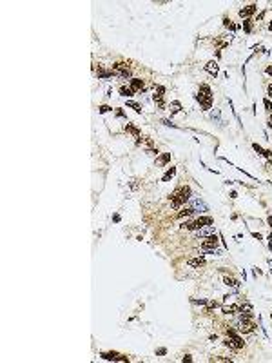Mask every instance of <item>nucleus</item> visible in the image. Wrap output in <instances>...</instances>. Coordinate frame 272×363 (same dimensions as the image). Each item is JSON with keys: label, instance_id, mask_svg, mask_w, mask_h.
<instances>
[{"label": "nucleus", "instance_id": "obj_12", "mask_svg": "<svg viewBox=\"0 0 272 363\" xmlns=\"http://www.w3.org/2000/svg\"><path fill=\"white\" fill-rule=\"evenodd\" d=\"M189 265H191V267H201V265H205V258H203V256H200V258H191V260H189Z\"/></svg>", "mask_w": 272, "mask_h": 363}, {"label": "nucleus", "instance_id": "obj_17", "mask_svg": "<svg viewBox=\"0 0 272 363\" xmlns=\"http://www.w3.org/2000/svg\"><path fill=\"white\" fill-rule=\"evenodd\" d=\"M169 160H171V152H165V154H161V156L158 158V164H160V165H165Z\"/></svg>", "mask_w": 272, "mask_h": 363}, {"label": "nucleus", "instance_id": "obj_30", "mask_svg": "<svg viewBox=\"0 0 272 363\" xmlns=\"http://www.w3.org/2000/svg\"><path fill=\"white\" fill-rule=\"evenodd\" d=\"M165 352H167L165 349H158V350H156V354H158V356H163V354H165Z\"/></svg>", "mask_w": 272, "mask_h": 363}, {"label": "nucleus", "instance_id": "obj_32", "mask_svg": "<svg viewBox=\"0 0 272 363\" xmlns=\"http://www.w3.org/2000/svg\"><path fill=\"white\" fill-rule=\"evenodd\" d=\"M267 169H272V160H268V162H267Z\"/></svg>", "mask_w": 272, "mask_h": 363}, {"label": "nucleus", "instance_id": "obj_28", "mask_svg": "<svg viewBox=\"0 0 272 363\" xmlns=\"http://www.w3.org/2000/svg\"><path fill=\"white\" fill-rule=\"evenodd\" d=\"M265 158H268V160H272V151L270 149H265V154H263Z\"/></svg>", "mask_w": 272, "mask_h": 363}, {"label": "nucleus", "instance_id": "obj_5", "mask_svg": "<svg viewBox=\"0 0 272 363\" xmlns=\"http://www.w3.org/2000/svg\"><path fill=\"white\" fill-rule=\"evenodd\" d=\"M216 247H218V238H216V234H212V236H209L207 240L201 241V249H203V251H214Z\"/></svg>", "mask_w": 272, "mask_h": 363}, {"label": "nucleus", "instance_id": "obj_4", "mask_svg": "<svg viewBox=\"0 0 272 363\" xmlns=\"http://www.w3.org/2000/svg\"><path fill=\"white\" fill-rule=\"evenodd\" d=\"M225 345L231 347V349H234V350H240V349H243L245 343H243V340H241L240 336H236V332H234V334H229V336H227Z\"/></svg>", "mask_w": 272, "mask_h": 363}, {"label": "nucleus", "instance_id": "obj_16", "mask_svg": "<svg viewBox=\"0 0 272 363\" xmlns=\"http://www.w3.org/2000/svg\"><path fill=\"white\" fill-rule=\"evenodd\" d=\"M174 174H176V169H174V167H171V169H169V171H167L165 174L161 176V182H169V180H171V178H173Z\"/></svg>", "mask_w": 272, "mask_h": 363}, {"label": "nucleus", "instance_id": "obj_34", "mask_svg": "<svg viewBox=\"0 0 272 363\" xmlns=\"http://www.w3.org/2000/svg\"><path fill=\"white\" fill-rule=\"evenodd\" d=\"M267 222H268V225L272 227V216H268V218H267Z\"/></svg>", "mask_w": 272, "mask_h": 363}, {"label": "nucleus", "instance_id": "obj_26", "mask_svg": "<svg viewBox=\"0 0 272 363\" xmlns=\"http://www.w3.org/2000/svg\"><path fill=\"white\" fill-rule=\"evenodd\" d=\"M252 147H254V151H256V152H258V154H265V149H261V147H259V145H258V143H254V145H252Z\"/></svg>", "mask_w": 272, "mask_h": 363}, {"label": "nucleus", "instance_id": "obj_31", "mask_svg": "<svg viewBox=\"0 0 272 363\" xmlns=\"http://www.w3.org/2000/svg\"><path fill=\"white\" fill-rule=\"evenodd\" d=\"M185 361H187V363H191V361H192V358L187 354V356H183V363H185Z\"/></svg>", "mask_w": 272, "mask_h": 363}, {"label": "nucleus", "instance_id": "obj_3", "mask_svg": "<svg viewBox=\"0 0 272 363\" xmlns=\"http://www.w3.org/2000/svg\"><path fill=\"white\" fill-rule=\"evenodd\" d=\"M212 223H214V220H212L210 216H201V218H198V220H194V222L183 223V227L189 229V231H200L201 227H207V225H212Z\"/></svg>", "mask_w": 272, "mask_h": 363}, {"label": "nucleus", "instance_id": "obj_10", "mask_svg": "<svg viewBox=\"0 0 272 363\" xmlns=\"http://www.w3.org/2000/svg\"><path fill=\"white\" fill-rule=\"evenodd\" d=\"M196 234H198V236H201V238H209V236H212V234H214V225L201 227L200 231H196Z\"/></svg>", "mask_w": 272, "mask_h": 363}, {"label": "nucleus", "instance_id": "obj_21", "mask_svg": "<svg viewBox=\"0 0 272 363\" xmlns=\"http://www.w3.org/2000/svg\"><path fill=\"white\" fill-rule=\"evenodd\" d=\"M127 106H129V107H131V109H134V111H136V113H142V109H140V106H138V103H136V102H127Z\"/></svg>", "mask_w": 272, "mask_h": 363}, {"label": "nucleus", "instance_id": "obj_37", "mask_svg": "<svg viewBox=\"0 0 272 363\" xmlns=\"http://www.w3.org/2000/svg\"><path fill=\"white\" fill-rule=\"evenodd\" d=\"M268 29H272V22H270V24H268Z\"/></svg>", "mask_w": 272, "mask_h": 363}, {"label": "nucleus", "instance_id": "obj_24", "mask_svg": "<svg viewBox=\"0 0 272 363\" xmlns=\"http://www.w3.org/2000/svg\"><path fill=\"white\" fill-rule=\"evenodd\" d=\"M223 24H225V26H227L229 29H238V26H234V24H232V22H231L229 18H225V20H223Z\"/></svg>", "mask_w": 272, "mask_h": 363}, {"label": "nucleus", "instance_id": "obj_7", "mask_svg": "<svg viewBox=\"0 0 272 363\" xmlns=\"http://www.w3.org/2000/svg\"><path fill=\"white\" fill-rule=\"evenodd\" d=\"M102 358L103 359H109V361H127L125 356H120L118 352H102Z\"/></svg>", "mask_w": 272, "mask_h": 363}, {"label": "nucleus", "instance_id": "obj_9", "mask_svg": "<svg viewBox=\"0 0 272 363\" xmlns=\"http://www.w3.org/2000/svg\"><path fill=\"white\" fill-rule=\"evenodd\" d=\"M163 91H165V89H163L161 85H158V87H156V94H154V102L158 103V107H163V106H165V103H163Z\"/></svg>", "mask_w": 272, "mask_h": 363}, {"label": "nucleus", "instance_id": "obj_14", "mask_svg": "<svg viewBox=\"0 0 272 363\" xmlns=\"http://www.w3.org/2000/svg\"><path fill=\"white\" fill-rule=\"evenodd\" d=\"M131 89H133V91H142V89H143V82H142L140 78H133V80H131Z\"/></svg>", "mask_w": 272, "mask_h": 363}, {"label": "nucleus", "instance_id": "obj_35", "mask_svg": "<svg viewBox=\"0 0 272 363\" xmlns=\"http://www.w3.org/2000/svg\"><path fill=\"white\" fill-rule=\"evenodd\" d=\"M268 94H270V96H272V84H270V85H268Z\"/></svg>", "mask_w": 272, "mask_h": 363}, {"label": "nucleus", "instance_id": "obj_13", "mask_svg": "<svg viewBox=\"0 0 272 363\" xmlns=\"http://www.w3.org/2000/svg\"><path fill=\"white\" fill-rule=\"evenodd\" d=\"M205 71L216 76V75H218V71H220V67H218V64H216V62H209V64L205 66Z\"/></svg>", "mask_w": 272, "mask_h": 363}, {"label": "nucleus", "instance_id": "obj_22", "mask_svg": "<svg viewBox=\"0 0 272 363\" xmlns=\"http://www.w3.org/2000/svg\"><path fill=\"white\" fill-rule=\"evenodd\" d=\"M192 213H194V209H192V207H191V209H185V211H182V213H180V218H183V216H191Z\"/></svg>", "mask_w": 272, "mask_h": 363}, {"label": "nucleus", "instance_id": "obj_25", "mask_svg": "<svg viewBox=\"0 0 272 363\" xmlns=\"http://www.w3.org/2000/svg\"><path fill=\"white\" fill-rule=\"evenodd\" d=\"M125 131H129V133H133V134H136V136H138V129H136L134 125H127V127H125Z\"/></svg>", "mask_w": 272, "mask_h": 363}, {"label": "nucleus", "instance_id": "obj_27", "mask_svg": "<svg viewBox=\"0 0 272 363\" xmlns=\"http://www.w3.org/2000/svg\"><path fill=\"white\" fill-rule=\"evenodd\" d=\"M243 27H245V31L249 33V31L252 29V26H250V20H245V22H243Z\"/></svg>", "mask_w": 272, "mask_h": 363}, {"label": "nucleus", "instance_id": "obj_33", "mask_svg": "<svg viewBox=\"0 0 272 363\" xmlns=\"http://www.w3.org/2000/svg\"><path fill=\"white\" fill-rule=\"evenodd\" d=\"M267 75H270V76H272V66H270V67H267Z\"/></svg>", "mask_w": 272, "mask_h": 363}, {"label": "nucleus", "instance_id": "obj_19", "mask_svg": "<svg viewBox=\"0 0 272 363\" xmlns=\"http://www.w3.org/2000/svg\"><path fill=\"white\" fill-rule=\"evenodd\" d=\"M133 93H134V91H133L131 87H125V85H124V87H120V94H122V96H131Z\"/></svg>", "mask_w": 272, "mask_h": 363}, {"label": "nucleus", "instance_id": "obj_6", "mask_svg": "<svg viewBox=\"0 0 272 363\" xmlns=\"http://www.w3.org/2000/svg\"><path fill=\"white\" fill-rule=\"evenodd\" d=\"M115 71L116 73H120L124 78H127V76H131V67H127V64H124V62H118V64H115Z\"/></svg>", "mask_w": 272, "mask_h": 363}, {"label": "nucleus", "instance_id": "obj_8", "mask_svg": "<svg viewBox=\"0 0 272 363\" xmlns=\"http://www.w3.org/2000/svg\"><path fill=\"white\" fill-rule=\"evenodd\" d=\"M256 4H250V6H247V8H243V9H240V17L241 18H249L250 15H254L256 13Z\"/></svg>", "mask_w": 272, "mask_h": 363}, {"label": "nucleus", "instance_id": "obj_15", "mask_svg": "<svg viewBox=\"0 0 272 363\" xmlns=\"http://www.w3.org/2000/svg\"><path fill=\"white\" fill-rule=\"evenodd\" d=\"M169 111H171V115H176V113H180V111H182V103H180L178 100L171 102V107H169Z\"/></svg>", "mask_w": 272, "mask_h": 363}, {"label": "nucleus", "instance_id": "obj_29", "mask_svg": "<svg viewBox=\"0 0 272 363\" xmlns=\"http://www.w3.org/2000/svg\"><path fill=\"white\" fill-rule=\"evenodd\" d=\"M107 111H111V107H109V106H102V107H100V113H107Z\"/></svg>", "mask_w": 272, "mask_h": 363}, {"label": "nucleus", "instance_id": "obj_36", "mask_svg": "<svg viewBox=\"0 0 272 363\" xmlns=\"http://www.w3.org/2000/svg\"><path fill=\"white\" fill-rule=\"evenodd\" d=\"M268 127H272V116L268 118Z\"/></svg>", "mask_w": 272, "mask_h": 363}, {"label": "nucleus", "instance_id": "obj_2", "mask_svg": "<svg viewBox=\"0 0 272 363\" xmlns=\"http://www.w3.org/2000/svg\"><path fill=\"white\" fill-rule=\"evenodd\" d=\"M189 198H191V187L183 185V187H180V189L171 196V203H173L174 209H178V207H182Z\"/></svg>", "mask_w": 272, "mask_h": 363}, {"label": "nucleus", "instance_id": "obj_1", "mask_svg": "<svg viewBox=\"0 0 272 363\" xmlns=\"http://www.w3.org/2000/svg\"><path fill=\"white\" fill-rule=\"evenodd\" d=\"M196 100L200 102V106H201L203 111H209L212 107V91H210V87L209 85H201L200 91H198V94H196Z\"/></svg>", "mask_w": 272, "mask_h": 363}, {"label": "nucleus", "instance_id": "obj_20", "mask_svg": "<svg viewBox=\"0 0 272 363\" xmlns=\"http://www.w3.org/2000/svg\"><path fill=\"white\" fill-rule=\"evenodd\" d=\"M223 281H225V285H229V287H238V285H240V283H238L234 278H229V276H227V278H223Z\"/></svg>", "mask_w": 272, "mask_h": 363}, {"label": "nucleus", "instance_id": "obj_18", "mask_svg": "<svg viewBox=\"0 0 272 363\" xmlns=\"http://www.w3.org/2000/svg\"><path fill=\"white\" fill-rule=\"evenodd\" d=\"M98 76L100 78H109V76H113V71H105V69H102L98 66Z\"/></svg>", "mask_w": 272, "mask_h": 363}, {"label": "nucleus", "instance_id": "obj_23", "mask_svg": "<svg viewBox=\"0 0 272 363\" xmlns=\"http://www.w3.org/2000/svg\"><path fill=\"white\" fill-rule=\"evenodd\" d=\"M263 106H265V109H267V111H272V102H270L268 98H265V100H263Z\"/></svg>", "mask_w": 272, "mask_h": 363}, {"label": "nucleus", "instance_id": "obj_11", "mask_svg": "<svg viewBox=\"0 0 272 363\" xmlns=\"http://www.w3.org/2000/svg\"><path fill=\"white\" fill-rule=\"evenodd\" d=\"M240 310H243L241 305H229V307H223V312H225V314H236V312H240Z\"/></svg>", "mask_w": 272, "mask_h": 363}]
</instances>
